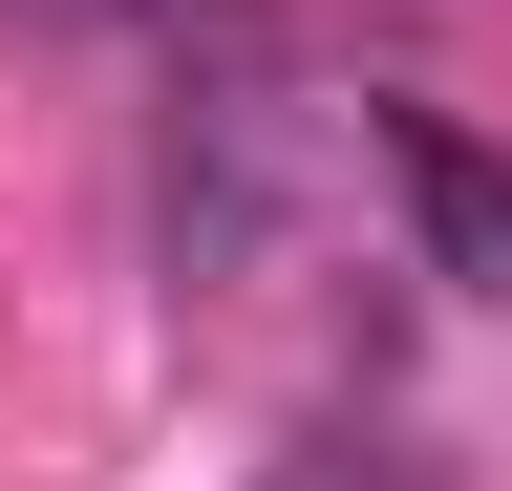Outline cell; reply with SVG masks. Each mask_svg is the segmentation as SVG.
<instances>
[{"label": "cell", "instance_id": "obj_1", "mask_svg": "<svg viewBox=\"0 0 512 491\" xmlns=\"http://www.w3.org/2000/svg\"><path fill=\"white\" fill-rule=\"evenodd\" d=\"M384 193H406V235H427V278H470V299H512V150L491 129H448V107H384Z\"/></svg>", "mask_w": 512, "mask_h": 491}, {"label": "cell", "instance_id": "obj_2", "mask_svg": "<svg viewBox=\"0 0 512 491\" xmlns=\"http://www.w3.org/2000/svg\"><path fill=\"white\" fill-rule=\"evenodd\" d=\"M278 491H448V470H427V449H406V427H320V449H299V470H278Z\"/></svg>", "mask_w": 512, "mask_h": 491}, {"label": "cell", "instance_id": "obj_3", "mask_svg": "<svg viewBox=\"0 0 512 491\" xmlns=\"http://www.w3.org/2000/svg\"><path fill=\"white\" fill-rule=\"evenodd\" d=\"M0 22H128V0H0Z\"/></svg>", "mask_w": 512, "mask_h": 491}]
</instances>
